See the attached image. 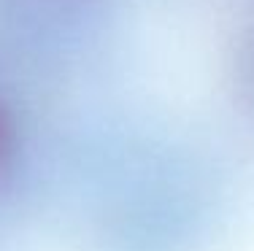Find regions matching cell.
Instances as JSON below:
<instances>
[{"instance_id":"7a4b0ae2","label":"cell","mask_w":254,"mask_h":251,"mask_svg":"<svg viewBox=\"0 0 254 251\" xmlns=\"http://www.w3.org/2000/svg\"><path fill=\"white\" fill-rule=\"evenodd\" d=\"M252 70H254V68H252Z\"/></svg>"},{"instance_id":"6da1fadb","label":"cell","mask_w":254,"mask_h":251,"mask_svg":"<svg viewBox=\"0 0 254 251\" xmlns=\"http://www.w3.org/2000/svg\"><path fill=\"white\" fill-rule=\"evenodd\" d=\"M16 146H19V127L11 108L0 100V178L8 173L11 162L16 157Z\"/></svg>"}]
</instances>
